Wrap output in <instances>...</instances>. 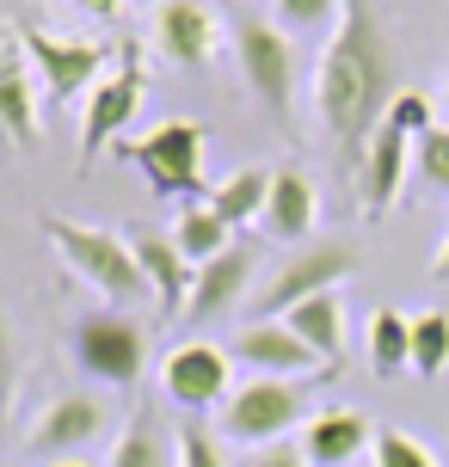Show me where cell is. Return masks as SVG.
I'll list each match as a JSON object with an SVG mask.
<instances>
[{"label": "cell", "mask_w": 449, "mask_h": 467, "mask_svg": "<svg viewBox=\"0 0 449 467\" xmlns=\"http://www.w3.org/2000/svg\"><path fill=\"white\" fill-rule=\"evenodd\" d=\"M370 462L376 467H437V455H431L412 431H394V424H381L376 431V449H370Z\"/></svg>", "instance_id": "28"}, {"label": "cell", "mask_w": 449, "mask_h": 467, "mask_svg": "<svg viewBox=\"0 0 449 467\" xmlns=\"http://www.w3.org/2000/svg\"><path fill=\"white\" fill-rule=\"evenodd\" d=\"M74 6H80V13H93V19H118L123 0H74Z\"/></svg>", "instance_id": "33"}, {"label": "cell", "mask_w": 449, "mask_h": 467, "mask_svg": "<svg viewBox=\"0 0 449 467\" xmlns=\"http://www.w3.org/2000/svg\"><path fill=\"white\" fill-rule=\"evenodd\" d=\"M376 449V431L363 412H345V406H332V412H314L302 424V455L308 467H357L363 455Z\"/></svg>", "instance_id": "17"}, {"label": "cell", "mask_w": 449, "mask_h": 467, "mask_svg": "<svg viewBox=\"0 0 449 467\" xmlns=\"http://www.w3.org/2000/svg\"><path fill=\"white\" fill-rule=\"evenodd\" d=\"M142 93H148V68H142V56H136V44H123L118 68L87 93V117H80V148H87V161H93L111 136H123V130L136 123Z\"/></svg>", "instance_id": "10"}, {"label": "cell", "mask_w": 449, "mask_h": 467, "mask_svg": "<svg viewBox=\"0 0 449 467\" xmlns=\"http://www.w3.org/2000/svg\"><path fill=\"white\" fill-rule=\"evenodd\" d=\"M394 93H401V80H394L388 31L370 13V0H345V19L314 62V111H320V130L332 136V148L345 154L351 172L363 166V148L381 130Z\"/></svg>", "instance_id": "1"}, {"label": "cell", "mask_w": 449, "mask_h": 467, "mask_svg": "<svg viewBox=\"0 0 449 467\" xmlns=\"http://www.w3.org/2000/svg\"><path fill=\"white\" fill-rule=\"evenodd\" d=\"M437 111H444V123H449V87H444V93H437Z\"/></svg>", "instance_id": "35"}, {"label": "cell", "mask_w": 449, "mask_h": 467, "mask_svg": "<svg viewBox=\"0 0 449 467\" xmlns=\"http://www.w3.org/2000/svg\"><path fill=\"white\" fill-rule=\"evenodd\" d=\"M412 161H419L431 191H449V123H437L425 141H412Z\"/></svg>", "instance_id": "31"}, {"label": "cell", "mask_w": 449, "mask_h": 467, "mask_svg": "<svg viewBox=\"0 0 449 467\" xmlns=\"http://www.w3.org/2000/svg\"><path fill=\"white\" fill-rule=\"evenodd\" d=\"M284 327L302 338L320 363H327L332 375H339V363H345V296L339 289H327V296H308L302 307H289Z\"/></svg>", "instance_id": "20"}, {"label": "cell", "mask_w": 449, "mask_h": 467, "mask_svg": "<svg viewBox=\"0 0 449 467\" xmlns=\"http://www.w3.org/2000/svg\"><path fill=\"white\" fill-rule=\"evenodd\" d=\"M105 424H111V412L99 394H56L44 419L31 424V449H44L56 462H80V449L105 437Z\"/></svg>", "instance_id": "13"}, {"label": "cell", "mask_w": 449, "mask_h": 467, "mask_svg": "<svg viewBox=\"0 0 449 467\" xmlns=\"http://www.w3.org/2000/svg\"><path fill=\"white\" fill-rule=\"evenodd\" d=\"M406 154H412V141H406L401 130H388V123H381L376 136H370L363 166H357V191H363V215H370V222L394 210L401 179H406Z\"/></svg>", "instance_id": "19"}, {"label": "cell", "mask_w": 449, "mask_h": 467, "mask_svg": "<svg viewBox=\"0 0 449 467\" xmlns=\"http://www.w3.org/2000/svg\"><path fill=\"white\" fill-rule=\"evenodd\" d=\"M68 357L87 381H105V388H136L148 369V332L142 320H130L123 307H99L87 320H74L68 332Z\"/></svg>", "instance_id": "3"}, {"label": "cell", "mask_w": 449, "mask_h": 467, "mask_svg": "<svg viewBox=\"0 0 449 467\" xmlns=\"http://www.w3.org/2000/svg\"><path fill=\"white\" fill-rule=\"evenodd\" d=\"M253 271H259V246H240V240L222 258L197 265L185 320L191 327H210V320H222V314H235L240 302H253Z\"/></svg>", "instance_id": "12"}, {"label": "cell", "mask_w": 449, "mask_h": 467, "mask_svg": "<svg viewBox=\"0 0 449 467\" xmlns=\"http://www.w3.org/2000/svg\"><path fill=\"white\" fill-rule=\"evenodd\" d=\"M154 44L172 62H185V68H210L215 56H222V13H215L210 0H161Z\"/></svg>", "instance_id": "14"}, {"label": "cell", "mask_w": 449, "mask_h": 467, "mask_svg": "<svg viewBox=\"0 0 449 467\" xmlns=\"http://www.w3.org/2000/svg\"><path fill=\"white\" fill-rule=\"evenodd\" d=\"M351 271H357V246H345V240H308V246H296V253L253 289L246 307H253V320H284L289 307H302L308 296L339 289Z\"/></svg>", "instance_id": "4"}, {"label": "cell", "mask_w": 449, "mask_h": 467, "mask_svg": "<svg viewBox=\"0 0 449 467\" xmlns=\"http://www.w3.org/2000/svg\"><path fill=\"white\" fill-rule=\"evenodd\" d=\"M13 400H19V338H13V314L0 302V431L13 419Z\"/></svg>", "instance_id": "29"}, {"label": "cell", "mask_w": 449, "mask_h": 467, "mask_svg": "<svg viewBox=\"0 0 449 467\" xmlns=\"http://www.w3.org/2000/svg\"><path fill=\"white\" fill-rule=\"evenodd\" d=\"M228 357L246 363L253 375H271V381H320L327 363L284 327V320H246V327L228 338Z\"/></svg>", "instance_id": "11"}, {"label": "cell", "mask_w": 449, "mask_h": 467, "mask_svg": "<svg viewBox=\"0 0 449 467\" xmlns=\"http://www.w3.org/2000/svg\"><path fill=\"white\" fill-rule=\"evenodd\" d=\"M370 369L376 375L412 369V320H401L394 307H376V320H370Z\"/></svg>", "instance_id": "24"}, {"label": "cell", "mask_w": 449, "mask_h": 467, "mask_svg": "<svg viewBox=\"0 0 449 467\" xmlns=\"http://www.w3.org/2000/svg\"><path fill=\"white\" fill-rule=\"evenodd\" d=\"M381 123H388V130H401L406 141H425L431 130H437V99H431V93H419V87H401Z\"/></svg>", "instance_id": "27"}, {"label": "cell", "mask_w": 449, "mask_h": 467, "mask_svg": "<svg viewBox=\"0 0 449 467\" xmlns=\"http://www.w3.org/2000/svg\"><path fill=\"white\" fill-rule=\"evenodd\" d=\"M314 222H320V191L308 179L302 166H277V179H271V197H265V222L259 228L277 240V246H308L314 240Z\"/></svg>", "instance_id": "16"}, {"label": "cell", "mask_w": 449, "mask_h": 467, "mask_svg": "<svg viewBox=\"0 0 449 467\" xmlns=\"http://www.w3.org/2000/svg\"><path fill=\"white\" fill-rule=\"evenodd\" d=\"M431 271H437V277L449 283V240H444V246H437V258H431Z\"/></svg>", "instance_id": "34"}, {"label": "cell", "mask_w": 449, "mask_h": 467, "mask_svg": "<svg viewBox=\"0 0 449 467\" xmlns=\"http://www.w3.org/2000/svg\"><path fill=\"white\" fill-rule=\"evenodd\" d=\"M161 394L179 412H222L235 394V357L222 345H172L161 363Z\"/></svg>", "instance_id": "9"}, {"label": "cell", "mask_w": 449, "mask_h": 467, "mask_svg": "<svg viewBox=\"0 0 449 467\" xmlns=\"http://www.w3.org/2000/svg\"><path fill=\"white\" fill-rule=\"evenodd\" d=\"M271 179H277L271 166H240V172H228L222 185H210V197H204V203H210V210L240 234V228H253V222H265V197H271Z\"/></svg>", "instance_id": "22"}, {"label": "cell", "mask_w": 449, "mask_h": 467, "mask_svg": "<svg viewBox=\"0 0 449 467\" xmlns=\"http://www.w3.org/2000/svg\"><path fill=\"white\" fill-rule=\"evenodd\" d=\"M235 56H240V74H246L253 99L271 117L289 123V111H296V49H289V37L265 19H240L235 25Z\"/></svg>", "instance_id": "8"}, {"label": "cell", "mask_w": 449, "mask_h": 467, "mask_svg": "<svg viewBox=\"0 0 449 467\" xmlns=\"http://www.w3.org/2000/svg\"><path fill=\"white\" fill-rule=\"evenodd\" d=\"M56 467H87V462H56Z\"/></svg>", "instance_id": "36"}, {"label": "cell", "mask_w": 449, "mask_h": 467, "mask_svg": "<svg viewBox=\"0 0 449 467\" xmlns=\"http://www.w3.org/2000/svg\"><path fill=\"white\" fill-rule=\"evenodd\" d=\"M105 467H179V437L166 431L161 406H136V412L123 419Z\"/></svg>", "instance_id": "21"}, {"label": "cell", "mask_w": 449, "mask_h": 467, "mask_svg": "<svg viewBox=\"0 0 449 467\" xmlns=\"http://www.w3.org/2000/svg\"><path fill=\"white\" fill-rule=\"evenodd\" d=\"M0 141L6 148H37L44 141L37 87H31V56H25L19 31H0Z\"/></svg>", "instance_id": "15"}, {"label": "cell", "mask_w": 449, "mask_h": 467, "mask_svg": "<svg viewBox=\"0 0 449 467\" xmlns=\"http://www.w3.org/2000/svg\"><path fill=\"white\" fill-rule=\"evenodd\" d=\"M130 253H136V265H142L148 277V296H154V307H161L166 320H179L191 302V258L172 246V234H130Z\"/></svg>", "instance_id": "18"}, {"label": "cell", "mask_w": 449, "mask_h": 467, "mask_svg": "<svg viewBox=\"0 0 449 467\" xmlns=\"http://www.w3.org/2000/svg\"><path fill=\"white\" fill-rule=\"evenodd\" d=\"M449 369V314L444 307H431L412 320V375H444Z\"/></svg>", "instance_id": "26"}, {"label": "cell", "mask_w": 449, "mask_h": 467, "mask_svg": "<svg viewBox=\"0 0 449 467\" xmlns=\"http://www.w3.org/2000/svg\"><path fill=\"white\" fill-rule=\"evenodd\" d=\"M296 424H308V381H271V375L240 381L228 406L215 412V431L228 443H253V449H271Z\"/></svg>", "instance_id": "5"}, {"label": "cell", "mask_w": 449, "mask_h": 467, "mask_svg": "<svg viewBox=\"0 0 449 467\" xmlns=\"http://www.w3.org/2000/svg\"><path fill=\"white\" fill-rule=\"evenodd\" d=\"M179 467H235V462H228V449H222L215 431L185 424V431H179Z\"/></svg>", "instance_id": "30"}, {"label": "cell", "mask_w": 449, "mask_h": 467, "mask_svg": "<svg viewBox=\"0 0 449 467\" xmlns=\"http://www.w3.org/2000/svg\"><path fill=\"white\" fill-rule=\"evenodd\" d=\"M44 240H49V253L62 258L87 289H99L111 307L148 296V277H142V265H136V253H130L123 234L93 228V222H74V215H49Z\"/></svg>", "instance_id": "2"}, {"label": "cell", "mask_w": 449, "mask_h": 467, "mask_svg": "<svg viewBox=\"0 0 449 467\" xmlns=\"http://www.w3.org/2000/svg\"><path fill=\"white\" fill-rule=\"evenodd\" d=\"M271 13H277L284 37H320V31L332 37L345 19V0H271Z\"/></svg>", "instance_id": "25"}, {"label": "cell", "mask_w": 449, "mask_h": 467, "mask_svg": "<svg viewBox=\"0 0 449 467\" xmlns=\"http://www.w3.org/2000/svg\"><path fill=\"white\" fill-rule=\"evenodd\" d=\"M240 467H308L302 443H271V449H253Z\"/></svg>", "instance_id": "32"}, {"label": "cell", "mask_w": 449, "mask_h": 467, "mask_svg": "<svg viewBox=\"0 0 449 467\" xmlns=\"http://www.w3.org/2000/svg\"><path fill=\"white\" fill-rule=\"evenodd\" d=\"M204 154H210V136H204V123H191V117H166L161 130H148L142 141H130L123 148V161L142 166V179L161 197H210L204 191Z\"/></svg>", "instance_id": "7"}, {"label": "cell", "mask_w": 449, "mask_h": 467, "mask_svg": "<svg viewBox=\"0 0 449 467\" xmlns=\"http://www.w3.org/2000/svg\"><path fill=\"white\" fill-rule=\"evenodd\" d=\"M19 44L31 56V68H37V80H44L49 105H68L74 93H93L123 56V49L99 44V37H62V31H44V25H19Z\"/></svg>", "instance_id": "6"}, {"label": "cell", "mask_w": 449, "mask_h": 467, "mask_svg": "<svg viewBox=\"0 0 449 467\" xmlns=\"http://www.w3.org/2000/svg\"><path fill=\"white\" fill-rule=\"evenodd\" d=\"M172 246H179V253L191 258V271H197V265H210V258H222L235 246V228H228L210 203H185L179 222H172Z\"/></svg>", "instance_id": "23"}]
</instances>
